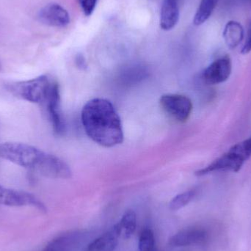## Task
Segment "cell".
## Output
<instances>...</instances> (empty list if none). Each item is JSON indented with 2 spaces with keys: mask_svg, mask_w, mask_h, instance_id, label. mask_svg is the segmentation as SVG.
Masks as SVG:
<instances>
[{
  "mask_svg": "<svg viewBox=\"0 0 251 251\" xmlns=\"http://www.w3.org/2000/svg\"><path fill=\"white\" fill-rule=\"evenodd\" d=\"M156 251V249H155L154 250H153V251Z\"/></svg>",
  "mask_w": 251,
  "mask_h": 251,
  "instance_id": "24",
  "label": "cell"
},
{
  "mask_svg": "<svg viewBox=\"0 0 251 251\" xmlns=\"http://www.w3.org/2000/svg\"><path fill=\"white\" fill-rule=\"evenodd\" d=\"M44 103L54 133L57 135H63L66 132V123L62 113L60 87L57 82H52L48 97Z\"/></svg>",
  "mask_w": 251,
  "mask_h": 251,
  "instance_id": "6",
  "label": "cell"
},
{
  "mask_svg": "<svg viewBox=\"0 0 251 251\" xmlns=\"http://www.w3.org/2000/svg\"><path fill=\"white\" fill-rule=\"evenodd\" d=\"M159 103L168 116L181 123H184L188 120L193 110L191 100L181 94L162 95L159 100Z\"/></svg>",
  "mask_w": 251,
  "mask_h": 251,
  "instance_id": "5",
  "label": "cell"
},
{
  "mask_svg": "<svg viewBox=\"0 0 251 251\" xmlns=\"http://www.w3.org/2000/svg\"><path fill=\"white\" fill-rule=\"evenodd\" d=\"M52 82L47 75H41L28 80L9 82L5 87L16 98L39 104L45 102Z\"/></svg>",
  "mask_w": 251,
  "mask_h": 251,
  "instance_id": "4",
  "label": "cell"
},
{
  "mask_svg": "<svg viewBox=\"0 0 251 251\" xmlns=\"http://www.w3.org/2000/svg\"><path fill=\"white\" fill-rule=\"evenodd\" d=\"M35 172L51 178H66L72 176L69 165L55 155L46 153Z\"/></svg>",
  "mask_w": 251,
  "mask_h": 251,
  "instance_id": "9",
  "label": "cell"
},
{
  "mask_svg": "<svg viewBox=\"0 0 251 251\" xmlns=\"http://www.w3.org/2000/svg\"><path fill=\"white\" fill-rule=\"evenodd\" d=\"M98 0H79V4L85 16H89L94 13Z\"/></svg>",
  "mask_w": 251,
  "mask_h": 251,
  "instance_id": "20",
  "label": "cell"
},
{
  "mask_svg": "<svg viewBox=\"0 0 251 251\" xmlns=\"http://www.w3.org/2000/svg\"><path fill=\"white\" fill-rule=\"evenodd\" d=\"M207 238V233L201 228H187L171 237L169 244L172 247H184L203 243Z\"/></svg>",
  "mask_w": 251,
  "mask_h": 251,
  "instance_id": "12",
  "label": "cell"
},
{
  "mask_svg": "<svg viewBox=\"0 0 251 251\" xmlns=\"http://www.w3.org/2000/svg\"><path fill=\"white\" fill-rule=\"evenodd\" d=\"M76 63H77L78 66H79L80 68H83L84 69V68L85 67V59H84V57H82V56H77Z\"/></svg>",
  "mask_w": 251,
  "mask_h": 251,
  "instance_id": "22",
  "label": "cell"
},
{
  "mask_svg": "<svg viewBox=\"0 0 251 251\" xmlns=\"http://www.w3.org/2000/svg\"><path fill=\"white\" fill-rule=\"evenodd\" d=\"M45 153L26 143L6 142L0 144V157L34 171H36Z\"/></svg>",
  "mask_w": 251,
  "mask_h": 251,
  "instance_id": "3",
  "label": "cell"
},
{
  "mask_svg": "<svg viewBox=\"0 0 251 251\" xmlns=\"http://www.w3.org/2000/svg\"><path fill=\"white\" fill-rule=\"evenodd\" d=\"M196 196V191L195 190H189L185 193H181L177 195L170 202V209L173 211L178 210L181 208L187 206Z\"/></svg>",
  "mask_w": 251,
  "mask_h": 251,
  "instance_id": "17",
  "label": "cell"
},
{
  "mask_svg": "<svg viewBox=\"0 0 251 251\" xmlns=\"http://www.w3.org/2000/svg\"><path fill=\"white\" fill-rule=\"evenodd\" d=\"M69 236H62L51 240L43 251H67L72 241Z\"/></svg>",
  "mask_w": 251,
  "mask_h": 251,
  "instance_id": "19",
  "label": "cell"
},
{
  "mask_svg": "<svg viewBox=\"0 0 251 251\" xmlns=\"http://www.w3.org/2000/svg\"><path fill=\"white\" fill-rule=\"evenodd\" d=\"M0 204L8 206H32L38 208L42 212H47L44 203L35 196L22 191L7 188L0 184Z\"/></svg>",
  "mask_w": 251,
  "mask_h": 251,
  "instance_id": "7",
  "label": "cell"
},
{
  "mask_svg": "<svg viewBox=\"0 0 251 251\" xmlns=\"http://www.w3.org/2000/svg\"><path fill=\"white\" fill-rule=\"evenodd\" d=\"M155 249V238L153 231L149 228H145L140 233L139 238V251H151Z\"/></svg>",
  "mask_w": 251,
  "mask_h": 251,
  "instance_id": "18",
  "label": "cell"
},
{
  "mask_svg": "<svg viewBox=\"0 0 251 251\" xmlns=\"http://www.w3.org/2000/svg\"><path fill=\"white\" fill-rule=\"evenodd\" d=\"M122 232L125 234V238L128 239L133 235L137 228V217L133 210H127L124 214L120 222Z\"/></svg>",
  "mask_w": 251,
  "mask_h": 251,
  "instance_id": "16",
  "label": "cell"
},
{
  "mask_svg": "<svg viewBox=\"0 0 251 251\" xmlns=\"http://www.w3.org/2000/svg\"><path fill=\"white\" fill-rule=\"evenodd\" d=\"M82 122L87 135L97 144L114 147L124 141L120 116L114 106L104 99H94L84 106Z\"/></svg>",
  "mask_w": 251,
  "mask_h": 251,
  "instance_id": "1",
  "label": "cell"
},
{
  "mask_svg": "<svg viewBox=\"0 0 251 251\" xmlns=\"http://www.w3.org/2000/svg\"><path fill=\"white\" fill-rule=\"evenodd\" d=\"M122 230L120 224H116L102 236L88 246V251H114L119 245Z\"/></svg>",
  "mask_w": 251,
  "mask_h": 251,
  "instance_id": "11",
  "label": "cell"
},
{
  "mask_svg": "<svg viewBox=\"0 0 251 251\" xmlns=\"http://www.w3.org/2000/svg\"><path fill=\"white\" fill-rule=\"evenodd\" d=\"M218 2V0H201L195 14L193 19L194 25L200 26L205 23L212 16Z\"/></svg>",
  "mask_w": 251,
  "mask_h": 251,
  "instance_id": "15",
  "label": "cell"
},
{
  "mask_svg": "<svg viewBox=\"0 0 251 251\" xmlns=\"http://www.w3.org/2000/svg\"><path fill=\"white\" fill-rule=\"evenodd\" d=\"M40 22L48 26L64 27L70 22V16L67 10L55 3L47 4L38 13Z\"/></svg>",
  "mask_w": 251,
  "mask_h": 251,
  "instance_id": "10",
  "label": "cell"
},
{
  "mask_svg": "<svg viewBox=\"0 0 251 251\" xmlns=\"http://www.w3.org/2000/svg\"><path fill=\"white\" fill-rule=\"evenodd\" d=\"M179 7L178 0H164L161 8L160 26L164 30H171L178 23Z\"/></svg>",
  "mask_w": 251,
  "mask_h": 251,
  "instance_id": "13",
  "label": "cell"
},
{
  "mask_svg": "<svg viewBox=\"0 0 251 251\" xmlns=\"http://www.w3.org/2000/svg\"><path fill=\"white\" fill-rule=\"evenodd\" d=\"M251 156V136L249 138L233 146L226 153L196 172L198 176L214 172H238Z\"/></svg>",
  "mask_w": 251,
  "mask_h": 251,
  "instance_id": "2",
  "label": "cell"
},
{
  "mask_svg": "<svg viewBox=\"0 0 251 251\" xmlns=\"http://www.w3.org/2000/svg\"><path fill=\"white\" fill-rule=\"evenodd\" d=\"M232 71V63L228 56L218 58L211 63L202 73V79L206 85H215L228 80Z\"/></svg>",
  "mask_w": 251,
  "mask_h": 251,
  "instance_id": "8",
  "label": "cell"
},
{
  "mask_svg": "<svg viewBox=\"0 0 251 251\" xmlns=\"http://www.w3.org/2000/svg\"><path fill=\"white\" fill-rule=\"evenodd\" d=\"M244 36V28L240 22L229 21L226 25L223 32V37L226 44L230 50L237 48L243 41Z\"/></svg>",
  "mask_w": 251,
  "mask_h": 251,
  "instance_id": "14",
  "label": "cell"
},
{
  "mask_svg": "<svg viewBox=\"0 0 251 251\" xmlns=\"http://www.w3.org/2000/svg\"><path fill=\"white\" fill-rule=\"evenodd\" d=\"M250 51H251V28L247 40H246V43H245L244 46L242 49L241 52L242 54H249Z\"/></svg>",
  "mask_w": 251,
  "mask_h": 251,
  "instance_id": "21",
  "label": "cell"
},
{
  "mask_svg": "<svg viewBox=\"0 0 251 251\" xmlns=\"http://www.w3.org/2000/svg\"><path fill=\"white\" fill-rule=\"evenodd\" d=\"M1 67H2V66H1V62H0V71L1 70Z\"/></svg>",
  "mask_w": 251,
  "mask_h": 251,
  "instance_id": "23",
  "label": "cell"
}]
</instances>
